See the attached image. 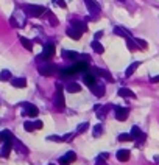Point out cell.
I'll return each instance as SVG.
<instances>
[{
    "instance_id": "6da1fadb",
    "label": "cell",
    "mask_w": 159,
    "mask_h": 165,
    "mask_svg": "<svg viewBox=\"0 0 159 165\" xmlns=\"http://www.w3.org/2000/svg\"><path fill=\"white\" fill-rule=\"evenodd\" d=\"M53 56H55V44L53 42H49V44L44 45L42 53L36 59H39V61H50Z\"/></svg>"
},
{
    "instance_id": "7a4b0ae2",
    "label": "cell",
    "mask_w": 159,
    "mask_h": 165,
    "mask_svg": "<svg viewBox=\"0 0 159 165\" xmlns=\"http://www.w3.org/2000/svg\"><path fill=\"white\" fill-rule=\"evenodd\" d=\"M24 10H25V14L30 16V17H39V16H42L47 11L45 8L41 6V5H25Z\"/></svg>"
},
{
    "instance_id": "3957f363",
    "label": "cell",
    "mask_w": 159,
    "mask_h": 165,
    "mask_svg": "<svg viewBox=\"0 0 159 165\" xmlns=\"http://www.w3.org/2000/svg\"><path fill=\"white\" fill-rule=\"evenodd\" d=\"M55 106H56V109H64V106H65V100H64V94H62V84H61V82H56Z\"/></svg>"
},
{
    "instance_id": "277c9868",
    "label": "cell",
    "mask_w": 159,
    "mask_h": 165,
    "mask_svg": "<svg viewBox=\"0 0 159 165\" xmlns=\"http://www.w3.org/2000/svg\"><path fill=\"white\" fill-rule=\"evenodd\" d=\"M37 70H39V73L42 76H52V75H55V72L58 70V67H56L55 64L45 62V64H42V66L37 67Z\"/></svg>"
},
{
    "instance_id": "5b68a950",
    "label": "cell",
    "mask_w": 159,
    "mask_h": 165,
    "mask_svg": "<svg viewBox=\"0 0 159 165\" xmlns=\"http://www.w3.org/2000/svg\"><path fill=\"white\" fill-rule=\"evenodd\" d=\"M84 5L87 6V11L94 19H95L97 16H100V5L95 2V0H84Z\"/></svg>"
},
{
    "instance_id": "8992f818",
    "label": "cell",
    "mask_w": 159,
    "mask_h": 165,
    "mask_svg": "<svg viewBox=\"0 0 159 165\" xmlns=\"http://www.w3.org/2000/svg\"><path fill=\"white\" fill-rule=\"evenodd\" d=\"M24 115H28V117H37L39 111H37V107L31 103H24Z\"/></svg>"
},
{
    "instance_id": "52a82bcc",
    "label": "cell",
    "mask_w": 159,
    "mask_h": 165,
    "mask_svg": "<svg viewBox=\"0 0 159 165\" xmlns=\"http://www.w3.org/2000/svg\"><path fill=\"white\" fill-rule=\"evenodd\" d=\"M128 114H129V109L128 107H120V106L116 107V118H117L119 122H125L126 118H128Z\"/></svg>"
},
{
    "instance_id": "ba28073f",
    "label": "cell",
    "mask_w": 159,
    "mask_h": 165,
    "mask_svg": "<svg viewBox=\"0 0 159 165\" xmlns=\"http://www.w3.org/2000/svg\"><path fill=\"white\" fill-rule=\"evenodd\" d=\"M75 159H77V154H75L73 151H67L64 156H61V157H59V163H61V165H69V163H72Z\"/></svg>"
},
{
    "instance_id": "9c48e42d",
    "label": "cell",
    "mask_w": 159,
    "mask_h": 165,
    "mask_svg": "<svg viewBox=\"0 0 159 165\" xmlns=\"http://www.w3.org/2000/svg\"><path fill=\"white\" fill-rule=\"evenodd\" d=\"M131 137H133V140H139V142H144L145 140V134L140 131V128L137 126H133V129H131Z\"/></svg>"
},
{
    "instance_id": "30bf717a",
    "label": "cell",
    "mask_w": 159,
    "mask_h": 165,
    "mask_svg": "<svg viewBox=\"0 0 159 165\" xmlns=\"http://www.w3.org/2000/svg\"><path fill=\"white\" fill-rule=\"evenodd\" d=\"M83 82L86 86H94L97 82V79H95V75H94V73H89V72H84V75H83Z\"/></svg>"
},
{
    "instance_id": "8fae6325",
    "label": "cell",
    "mask_w": 159,
    "mask_h": 165,
    "mask_svg": "<svg viewBox=\"0 0 159 165\" xmlns=\"http://www.w3.org/2000/svg\"><path fill=\"white\" fill-rule=\"evenodd\" d=\"M91 90H92V94L95 97H103L105 95V84H98V82H95L94 86H91Z\"/></svg>"
},
{
    "instance_id": "7c38bea8",
    "label": "cell",
    "mask_w": 159,
    "mask_h": 165,
    "mask_svg": "<svg viewBox=\"0 0 159 165\" xmlns=\"http://www.w3.org/2000/svg\"><path fill=\"white\" fill-rule=\"evenodd\" d=\"M62 58H65V59H69V61H77L78 58H80V54L77 53V51H72V50H62Z\"/></svg>"
},
{
    "instance_id": "4fadbf2b",
    "label": "cell",
    "mask_w": 159,
    "mask_h": 165,
    "mask_svg": "<svg viewBox=\"0 0 159 165\" xmlns=\"http://www.w3.org/2000/svg\"><path fill=\"white\" fill-rule=\"evenodd\" d=\"M70 23H72V28L78 30L80 33H84V31H87V25L84 23V22H81V20H72Z\"/></svg>"
},
{
    "instance_id": "5bb4252c",
    "label": "cell",
    "mask_w": 159,
    "mask_h": 165,
    "mask_svg": "<svg viewBox=\"0 0 159 165\" xmlns=\"http://www.w3.org/2000/svg\"><path fill=\"white\" fill-rule=\"evenodd\" d=\"M95 75H98V76H101V78H105L106 81H109V82H112L114 81V78H112V75L108 72V70H103V69H95Z\"/></svg>"
},
{
    "instance_id": "9a60e30c",
    "label": "cell",
    "mask_w": 159,
    "mask_h": 165,
    "mask_svg": "<svg viewBox=\"0 0 159 165\" xmlns=\"http://www.w3.org/2000/svg\"><path fill=\"white\" fill-rule=\"evenodd\" d=\"M65 33H67V36H69L70 39H73V41H80V39H81V34H83V33H80L78 30L72 28V26H70V28H67V31H65Z\"/></svg>"
},
{
    "instance_id": "2e32d148",
    "label": "cell",
    "mask_w": 159,
    "mask_h": 165,
    "mask_svg": "<svg viewBox=\"0 0 159 165\" xmlns=\"http://www.w3.org/2000/svg\"><path fill=\"white\" fill-rule=\"evenodd\" d=\"M119 97H122V98H136V95H134L133 90H129V89H126V87L119 89Z\"/></svg>"
},
{
    "instance_id": "e0dca14e",
    "label": "cell",
    "mask_w": 159,
    "mask_h": 165,
    "mask_svg": "<svg viewBox=\"0 0 159 165\" xmlns=\"http://www.w3.org/2000/svg\"><path fill=\"white\" fill-rule=\"evenodd\" d=\"M11 84L14 87H17V89H22V87L27 86V79L25 78H13L11 79Z\"/></svg>"
},
{
    "instance_id": "ac0fdd59",
    "label": "cell",
    "mask_w": 159,
    "mask_h": 165,
    "mask_svg": "<svg viewBox=\"0 0 159 165\" xmlns=\"http://www.w3.org/2000/svg\"><path fill=\"white\" fill-rule=\"evenodd\" d=\"M116 156H117V159H119L120 162H126V160L129 159V151H128V150H119Z\"/></svg>"
},
{
    "instance_id": "d6986e66",
    "label": "cell",
    "mask_w": 159,
    "mask_h": 165,
    "mask_svg": "<svg viewBox=\"0 0 159 165\" xmlns=\"http://www.w3.org/2000/svg\"><path fill=\"white\" fill-rule=\"evenodd\" d=\"M139 66H140V62H139V61L133 62V64H131V66H129V67L125 70V76H126V78H129V76L133 75V73H134L136 70H137V67H139Z\"/></svg>"
},
{
    "instance_id": "ffe728a7",
    "label": "cell",
    "mask_w": 159,
    "mask_h": 165,
    "mask_svg": "<svg viewBox=\"0 0 159 165\" xmlns=\"http://www.w3.org/2000/svg\"><path fill=\"white\" fill-rule=\"evenodd\" d=\"M13 148V140H8V142H3V148H2V156L8 157L9 156V151Z\"/></svg>"
},
{
    "instance_id": "44dd1931",
    "label": "cell",
    "mask_w": 159,
    "mask_h": 165,
    "mask_svg": "<svg viewBox=\"0 0 159 165\" xmlns=\"http://www.w3.org/2000/svg\"><path fill=\"white\" fill-rule=\"evenodd\" d=\"M65 89H67L70 94H77V92L81 90V86L78 84V82H69V84L65 86Z\"/></svg>"
},
{
    "instance_id": "7402d4cb",
    "label": "cell",
    "mask_w": 159,
    "mask_h": 165,
    "mask_svg": "<svg viewBox=\"0 0 159 165\" xmlns=\"http://www.w3.org/2000/svg\"><path fill=\"white\" fill-rule=\"evenodd\" d=\"M75 73H78V72L75 70V67H73V66H70V67H67V69H62V70H61V76L69 78V76L75 75Z\"/></svg>"
},
{
    "instance_id": "603a6c76",
    "label": "cell",
    "mask_w": 159,
    "mask_h": 165,
    "mask_svg": "<svg viewBox=\"0 0 159 165\" xmlns=\"http://www.w3.org/2000/svg\"><path fill=\"white\" fill-rule=\"evenodd\" d=\"M19 41H21V44L24 45V47H25L28 51H31V50H33V42H31L30 39L24 38V36H19Z\"/></svg>"
},
{
    "instance_id": "cb8c5ba5",
    "label": "cell",
    "mask_w": 159,
    "mask_h": 165,
    "mask_svg": "<svg viewBox=\"0 0 159 165\" xmlns=\"http://www.w3.org/2000/svg\"><path fill=\"white\" fill-rule=\"evenodd\" d=\"M8 140H14V135L9 132V131H2L0 132V142H8Z\"/></svg>"
},
{
    "instance_id": "d4e9b609",
    "label": "cell",
    "mask_w": 159,
    "mask_h": 165,
    "mask_svg": "<svg viewBox=\"0 0 159 165\" xmlns=\"http://www.w3.org/2000/svg\"><path fill=\"white\" fill-rule=\"evenodd\" d=\"M91 47L94 48V51H95V53H103V51H105V47H103V45L98 42V41H92V44H91Z\"/></svg>"
},
{
    "instance_id": "484cf974",
    "label": "cell",
    "mask_w": 159,
    "mask_h": 165,
    "mask_svg": "<svg viewBox=\"0 0 159 165\" xmlns=\"http://www.w3.org/2000/svg\"><path fill=\"white\" fill-rule=\"evenodd\" d=\"M114 31H116V34H119V36H122V38H129V31H126V30H123V28H120V26H116L114 28Z\"/></svg>"
},
{
    "instance_id": "4316f807",
    "label": "cell",
    "mask_w": 159,
    "mask_h": 165,
    "mask_svg": "<svg viewBox=\"0 0 159 165\" xmlns=\"http://www.w3.org/2000/svg\"><path fill=\"white\" fill-rule=\"evenodd\" d=\"M47 19H49V22H50L53 26L58 25V19H56V16H55L52 11H47Z\"/></svg>"
},
{
    "instance_id": "83f0119b",
    "label": "cell",
    "mask_w": 159,
    "mask_h": 165,
    "mask_svg": "<svg viewBox=\"0 0 159 165\" xmlns=\"http://www.w3.org/2000/svg\"><path fill=\"white\" fill-rule=\"evenodd\" d=\"M126 45H128V48H129L131 51H134V50L139 48V47H137V44L134 42V39H131V38H126Z\"/></svg>"
},
{
    "instance_id": "f1b7e54d",
    "label": "cell",
    "mask_w": 159,
    "mask_h": 165,
    "mask_svg": "<svg viewBox=\"0 0 159 165\" xmlns=\"http://www.w3.org/2000/svg\"><path fill=\"white\" fill-rule=\"evenodd\" d=\"M11 78V72L9 70H2L0 72V81H8Z\"/></svg>"
},
{
    "instance_id": "f546056e",
    "label": "cell",
    "mask_w": 159,
    "mask_h": 165,
    "mask_svg": "<svg viewBox=\"0 0 159 165\" xmlns=\"http://www.w3.org/2000/svg\"><path fill=\"white\" fill-rule=\"evenodd\" d=\"M24 128H25V131H28V132H33L36 129V128H34V122H25Z\"/></svg>"
},
{
    "instance_id": "4dcf8cb0",
    "label": "cell",
    "mask_w": 159,
    "mask_h": 165,
    "mask_svg": "<svg viewBox=\"0 0 159 165\" xmlns=\"http://www.w3.org/2000/svg\"><path fill=\"white\" fill-rule=\"evenodd\" d=\"M134 42L137 44V47H140L142 50H145V48L148 47V44H147V42H145L144 39H139V38H136V39H134Z\"/></svg>"
},
{
    "instance_id": "1f68e13d",
    "label": "cell",
    "mask_w": 159,
    "mask_h": 165,
    "mask_svg": "<svg viewBox=\"0 0 159 165\" xmlns=\"http://www.w3.org/2000/svg\"><path fill=\"white\" fill-rule=\"evenodd\" d=\"M87 128H89V123H87V122L80 123V125H78V129H77V132H78V134H81V132H84V131H86Z\"/></svg>"
},
{
    "instance_id": "d6a6232c",
    "label": "cell",
    "mask_w": 159,
    "mask_h": 165,
    "mask_svg": "<svg viewBox=\"0 0 159 165\" xmlns=\"http://www.w3.org/2000/svg\"><path fill=\"white\" fill-rule=\"evenodd\" d=\"M119 140L120 142H131V140H133V137H131V134H120Z\"/></svg>"
},
{
    "instance_id": "836d02e7",
    "label": "cell",
    "mask_w": 159,
    "mask_h": 165,
    "mask_svg": "<svg viewBox=\"0 0 159 165\" xmlns=\"http://www.w3.org/2000/svg\"><path fill=\"white\" fill-rule=\"evenodd\" d=\"M101 132H103V126H101V125H97L95 128H94V137L101 135Z\"/></svg>"
},
{
    "instance_id": "e575fe53",
    "label": "cell",
    "mask_w": 159,
    "mask_h": 165,
    "mask_svg": "<svg viewBox=\"0 0 159 165\" xmlns=\"http://www.w3.org/2000/svg\"><path fill=\"white\" fill-rule=\"evenodd\" d=\"M109 109H111V106H105V107H101L100 111L97 112V117H105V114L109 111Z\"/></svg>"
},
{
    "instance_id": "d590c367",
    "label": "cell",
    "mask_w": 159,
    "mask_h": 165,
    "mask_svg": "<svg viewBox=\"0 0 159 165\" xmlns=\"http://www.w3.org/2000/svg\"><path fill=\"white\" fill-rule=\"evenodd\" d=\"M52 2H53L55 5H58L59 8H62V10H65V8H67V3H65L64 0H52Z\"/></svg>"
},
{
    "instance_id": "8d00e7d4",
    "label": "cell",
    "mask_w": 159,
    "mask_h": 165,
    "mask_svg": "<svg viewBox=\"0 0 159 165\" xmlns=\"http://www.w3.org/2000/svg\"><path fill=\"white\" fill-rule=\"evenodd\" d=\"M73 132H70V134H65V135H62L61 139H62V142H70V139H73Z\"/></svg>"
},
{
    "instance_id": "74e56055",
    "label": "cell",
    "mask_w": 159,
    "mask_h": 165,
    "mask_svg": "<svg viewBox=\"0 0 159 165\" xmlns=\"http://www.w3.org/2000/svg\"><path fill=\"white\" fill-rule=\"evenodd\" d=\"M47 140H52V142H62V139H61V137H58V135H49V137H47Z\"/></svg>"
},
{
    "instance_id": "f35d334b",
    "label": "cell",
    "mask_w": 159,
    "mask_h": 165,
    "mask_svg": "<svg viewBox=\"0 0 159 165\" xmlns=\"http://www.w3.org/2000/svg\"><path fill=\"white\" fill-rule=\"evenodd\" d=\"M42 126H44V123L41 120H36L34 122V128H36V129H42Z\"/></svg>"
},
{
    "instance_id": "ab89813d",
    "label": "cell",
    "mask_w": 159,
    "mask_h": 165,
    "mask_svg": "<svg viewBox=\"0 0 159 165\" xmlns=\"http://www.w3.org/2000/svg\"><path fill=\"white\" fill-rule=\"evenodd\" d=\"M81 59H83L84 62H87V64H89V61H91V56H89V54H83V56H81Z\"/></svg>"
},
{
    "instance_id": "60d3db41",
    "label": "cell",
    "mask_w": 159,
    "mask_h": 165,
    "mask_svg": "<svg viewBox=\"0 0 159 165\" xmlns=\"http://www.w3.org/2000/svg\"><path fill=\"white\" fill-rule=\"evenodd\" d=\"M97 165H106L105 159H103V157H98V159H97Z\"/></svg>"
},
{
    "instance_id": "b9f144b4",
    "label": "cell",
    "mask_w": 159,
    "mask_h": 165,
    "mask_svg": "<svg viewBox=\"0 0 159 165\" xmlns=\"http://www.w3.org/2000/svg\"><path fill=\"white\" fill-rule=\"evenodd\" d=\"M101 36H103V31H97V33H95V41H97V39H100Z\"/></svg>"
},
{
    "instance_id": "7bdbcfd3",
    "label": "cell",
    "mask_w": 159,
    "mask_h": 165,
    "mask_svg": "<svg viewBox=\"0 0 159 165\" xmlns=\"http://www.w3.org/2000/svg\"><path fill=\"white\" fill-rule=\"evenodd\" d=\"M151 82H159V75L153 76V78H151Z\"/></svg>"
}]
</instances>
